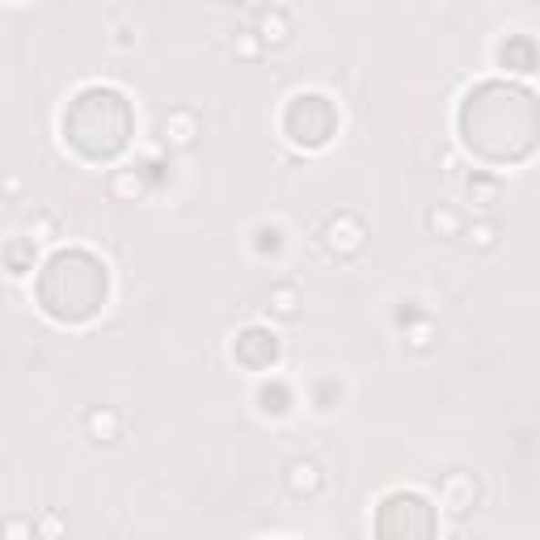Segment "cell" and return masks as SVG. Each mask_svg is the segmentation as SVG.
Listing matches in <instances>:
<instances>
[{"label": "cell", "mask_w": 540, "mask_h": 540, "mask_svg": "<svg viewBox=\"0 0 540 540\" xmlns=\"http://www.w3.org/2000/svg\"><path fill=\"white\" fill-rule=\"evenodd\" d=\"M321 245L338 262H351V258H359L363 245H368V229H363V219H359L355 211H338V216H330V224H325Z\"/></svg>", "instance_id": "obj_1"}, {"label": "cell", "mask_w": 540, "mask_h": 540, "mask_svg": "<svg viewBox=\"0 0 540 540\" xmlns=\"http://www.w3.org/2000/svg\"><path fill=\"white\" fill-rule=\"evenodd\" d=\"M439 503L448 506L452 515H469L473 506H477V482H473V473H460V469H452V473H443L439 477Z\"/></svg>", "instance_id": "obj_2"}, {"label": "cell", "mask_w": 540, "mask_h": 540, "mask_svg": "<svg viewBox=\"0 0 540 540\" xmlns=\"http://www.w3.org/2000/svg\"><path fill=\"white\" fill-rule=\"evenodd\" d=\"M283 485H288L291 498H317L325 490V469L312 456H296L283 469Z\"/></svg>", "instance_id": "obj_3"}, {"label": "cell", "mask_w": 540, "mask_h": 540, "mask_svg": "<svg viewBox=\"0 0 540 540\" xmlns=\"http://www.w3.org/2000/svg\"><path fill=\"white\" fill-rule=\"evenodd\" d=\"M253 35L262 38V46H270V51L288 46L291 43V17H288V9H279V5H270V9H258V17H253Z\"/></svg>", "instance_id": "obj_4"}, {"label": "cell", "mask_w": 540, "mask_h": 540, "mask_svg": "<svg viewBox=\"0 0 540 540\" xmlns=\"http://www.w3.org/2000/svg\"><path fill=\"white\" fill-rule=\"evenodd\" d=\"M85 435L93 443H115L123 435V414H118V405H89V414H85Z\"/></svg>", "instance_id": "obj_5"}, {"label": "cell", "mask_w": 540, "mask_h": 540, "mask_svg": "<svg viewBox=\"0 0 540 540\" xmlns=\"http://www.w3.org/2000/svg\"><path fill=\"white\" fill-rule=\"evenodd\" d=\"M161 131H165V144H173V148H190V144L199 139V115L190 110V106H173L169 115H165Z\"/></svg>", "instance_id": "obj_6"}, {"label": "cell", "mask_w": 540, "mask_h": 540, "mask_svg": "<svg viewBox=\"0 0 540 540\" xmlns=\"http://www.w3.org/2000/svg\"><path fill=\"white\" fill-rule=\"evenodd\" d=\"M426 232L435 241H456V237H464V216L452 203H435V208H426Z\"/></svg>", "instance_id": "obj_7"}, {"label": "cell", "mask_w": 540, "mask_h": 540, "mask_svg": "<svg viewBox=\"0 0 540 540\" xmlns=\"http://www.w3.org/2000/svg\"><path fill=\"white\" fill-rule=\"evenodd\" d=\"M300 304H304V296H300L296 283H275V288L266 291V309H270V317H279V321H291L300 312Z\"/></svg>", "instance_id": "obj_8"}, {"label": "cell", "mask_w": 540, "mask_h": 540, "mask_svg": "<svg viewBox=\"0 0 540 540\" xmlns=\"http://www.w3.org/2000/svg\"><path fill=\"white\" fill-rule=\"evenodd\" d=\"M498 237H503V229H498V219H490V216L464 224V245H469L473 253H494Z\"/></svg>", "instance_id": "obj_9"}, {"label": "cell", "mask_w": 540, "mask_h": 540, "mask_svg": "<svg viewBox=\"0 0 540 540\" xmlns=\"http://www.w3.org/2000/svg\"><path fill=\"white\" fill-rule=\"evenodd\" d=\"M405 346L418 351V355L435 351V346H439V325L431 321V317H414V321L405 325Z\"/></svg>", "instance_id": "obj_10"}, {"label": "cell", "mask_w": 540, "mask_h": 540, "mask_svg": "<svg viewBox=\"0 0 540 540\" xmlns=\"http://www.w3.org/2000/svg\"><path fill=\"white\" fill-rule=\"evenodd\" d=\"M35 532H38V540H64L68 536V515L59 506H43L35 515Z\"/></svg>", "instance_id": "obj_11"}, {"label": "cell", "mask_w": 540, "mask_h": 540, "mask_svg": "<svg viewBox=\"0 0 540 540\" xmlns=\"http://www.w3.org/2000/svg\"><path fill=\"white\" fill-rule=\"evenodd\" d=\"M498 195H503L498 178H490V173H473L469 178V199L477 208H498Z\"/></svg>", "instance_id": "obj_12"}, {"label": "cell", "mask_w": 540, "mask_h": 540, "mask_svg": "<svg viewBox=\"0 0 540 540\" xmlns=\"http://www.w3.org/2000/svg\"><path fill=\"white\" fill-rule=\"evenodd\" d=\"M110 195L115 199H139L144 195V178L136 169H115L110 173Z\"/></svg>", "instance_id": "obj_13"}, {"label": "cell", "mask_w": 540, "mask_h": 540, "mask_svg": "<svg viewBox=\"0 0 540 540\" xmlns=\"http://www.w3.org/2000/svg\"><path fill=\"white\" fill-rule=\"evenodd\" d=\"M262 38L253 35V30H241V35H237V43H232V56L237 59H245V64H253V59H262Z\"/></svg>", "instance_id": "obj_14"}, {"label": "cell", "mask_w": 540, "mask_h": 540, "mask_svg": "<svg viewBox=\"0 0 540 540\" xmlns=\"http://www.w3.org/2000/svg\"><path fill=\"white\" fill-rule=\"evenodd\" d=\"M5 258H9V270L13 275H25V258H30V262H35V241H13L9 250H5Z\"/></svg>", "instance_id": "obj_15"}, {"label": "cell", "mask_w": 540, "mask_h": 540, "mask_svg": "<svg viewBox=\"0 0 540 540\" xmlns=\"http://www.w3.org/2000/svg\"><path fill=\"white\" fill-rule=\"evenodd\" d=\"M5 540H38L35 515H9V524H5Z\"/></svg>", "instance_id": "obj_16"}, {"label": "cell", "mask_w": 540, "mask_h": 540, "mask_svg": "<svg viewBox=\"0 0 540 540\" xmlns=\"http://www.w3.org/2000/svg\"><path fill=\"white\" fill-rule=\"evenodd\" d=\"M59 232V224H56V216H38L35 224H30V232H25V241H51V237H56Z\"/></svg>", "instance_id": "obj_17"}, {"label": "cell", "mask_w": 540, "mask_h": 540, "mask_svg": "<svg viewBox=\"0 0 540 540\" xmlns=\"http://www.w3.org/2000/svg\"><path fill=\"white\" fill-rule=\"evenodd\" d=\"M439 165H443V173H456V165H460V157L452 148H443L439 152Z\"/></svg>", "instance_id": "obj_18"}]
</instances>
